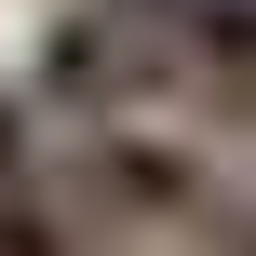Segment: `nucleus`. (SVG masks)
Instances as JSON below:
<instances>
[{
  "mask_svg": "<svg viewBox=\"0 0 256 256\" xmlns=\"http://www.w3.org/2000/svg\"><path fill=\"white\" fill-rule=\"evenodd\" d=\"M162 68V122H256V0H122Z\"/></svg>",
  "mask_w": 256,
  "mask_h": 256,
  "instance_id": "obj_2",
  "label": "nucleus"
},
{
  "mask_svg": "<svg viewBox=\"0 0 256 256\" xmlns=\"http://www.w3.org/2000/svg\"><path fill=\"white\" fill-rule=\"evenodd\" d=\"M54 189L81 202V230H202L216 216V148L176 135V122H68L54 148Z\"/></svg>",
  "mask_w": 256,
  "mask_h": 256,
  "instance_id": "obj_1",
  "label": "nucleus"
},
{
  "mask_svg": "<svg viewBox=\"0 0 256 256\" xmlns=\"http://www.w3.org/2000/svg\"><path fill=\"white\" fill-rule=\"evenodd\" d=\"M0 256H94V230H81V202L54 189V148H40L27 176H0Z\"/></svg>",
  "mask_w": 256,
  "mask_h": 256,
  "instance_id": "obj_3",
  "label": "nucleus"
},
{
  "mask_svg": "<svg viewBox=\"0 0 256 256\" xmlns=\"http://www.w3.org/2000/svg\"><path fill=\"white\" fill-rule=\"evenodd\" d=\"M202 243H216V256H256V202H230V189H216V216H202Z\"/></svg>",
  "mask_w": 256,
  "mask_h": 256,
  "instance_id": "obj_4",
  "label": "nucleus"
}]
</instances>
